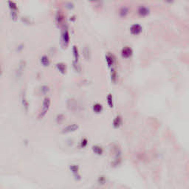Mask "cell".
Listing matches in <instances>:
<instances>
[{"label": "cell", "instance_id": "6da1fadb", "mask_svg": "<svg viewBox=\"0 0 189 189\" xmlns=\"http://www.w3.org/2000/svg\"><path fill=\"white\" fill-rule=\"evenodd\" d=\"M50 104H51V101L48 97H46L44 99L43 101V103H42V107H41V109L39 115H38V118H44L47 114V112L49 110V107H50Z\"/></svg>", "mask_w": 189, "mask_h": 189}, {"label": "cell", "instance_id": "7a4b0ae2", "mask_svg": "<svg viewBox=\"0 0 189 189\" xmlns=\"http://www.w3.org/2000/svg\"><path fill=\"white\" fill-rule=\"evenodd\" d=\"M62 39L64 45L65 47L68 45V44L70 42V34H69V31H68V29L66 27H63L62 33Z\"/></svg>", "mask_w": 189, "mask_h": 189}, {"label": "cell", "instance_id": "3957f363", "mask_svg": "<svg viewBox=\"0 0 189 189\" xmlns=\"http://www.w3.org/2000/svg\"><path fill=\"white\" fill-rule=\"evenodd\" d=\"M9 8L11 10V15H12L13 19L16 20L17 18V13H18V8H17L16 4L13 2H9Z\"/></svg>", "mask_w": 189, "mask_h": 189}, {"label": "cell", "instance_id": "277c9868", "mask_svg": "<svg viewBox=\"0 0 189 189\" xmlns=\"http://www.w3.org/2000/svg\"><path fill=\"white\" fill-rule=\"evenodd\" d=\"M143 30V27L140 24H134L130 27V32L133 35H138Z\"/></svg>", "mask_w": 189, "mask_h": 189}, {"label": "cell", "instance_id": "5b68a950", "mask_svg": "<svg viewBox=\"0 0 189 189\" xmlns=\"http://www.w3.org/2000/svg\"><path fill=\"white\" fill-rule=\"evenodd\" d=\"M137 13L141 16H146L148 14H149L150 10L148 7H146L145 5H140L138 9H137Z\"/></svg>", "mask_w": 189, "mask_h": 189}, {"label": "cell", "instance_id": "8992f818", "mask_svg": "<svg viewBox=\"0 0 189 189\" xmlns=\"http://www.w3.org/2000/svg\"><path fill=\"white\" fill-rule=\"evenodd\" d=\"M78 127H79V126H78V125H77V124H75V123L71 124V125H69V126H66L65 128H64L63 130H62V133L66 134V133L75 132L78 129Z\"/></svg>", "mask_w": 189, "mask_h": 189}, {"label": "cell", "instance_id": "52a82bcc", "mask_svg": "<svg viewBox=\"0 0 189 189\" xmlns=\"http://www.w3.org/2000/svg\"><path fill=\"white\" fill-rule=\"evenodd\" d=\"M132 53H133V50L132 49L129 47V46H126L124 47L122 50H121V55L123 58H129L132 56Z\"/></svg>", "mask_w": 189, "mask_h": 189}, {"label": "cell", "instance_id": "ba28073f", "mask_svg": "<svg viewBox=\"0 0 189 189\" xmlns=\"http://www.w3.org/2000/svg\"><path fill=\"white\" fill-rule=\"evenodd\" d=\"M106 61H107V65L109 67H112L115 63V57L113 56V55H112L110 53H108L106 55Z\"/></svg>", "mask_w": 189, "mask_h": 189}, {"label": "cell", "instance_id": "9c48e42d", "mask_svg": "<svg viewBox=\"0 0 189 189\" xmlns=\"http://www.w3.org/2000/svg\"><path fill=\"white\" fill-rule=\"evenodd\" d=\"M122 124V118L120 115L116 116L114 120H113V126L115 128H118L120 126V125Z\"/></svg>", "mask_w": 189, "mask_h": 189}, {"label": "cell", "instance_id": "30bf717a", "mask_svg": "<svg viewBox=\"0 0 189 189\" xmlns=\"http://www.w3.org/2000/svg\"><path fill=\"white\" fill-rule=\"evenodd\" d=\"M92 109L95 113L98 114V113H101V112L103 111V106L101 103H94L93 107H92Z\"/></svg>", "mask_w": 189, "mask_h": 189}, {"label": "cell", "instance_id": "8fae6325", "mask_svg": "<svg viewBox=\"0 0 189 189\" xmlns=\"http://www.w3.org/2000/svg\"><path fill=\"white\" fill-rule=\"evenodd\" d=\"M70 169V171L73 172V174H74L75 177L78 176V177H80V175H79V174H78V171H79V167H78V165H71Z\"/></svg>", "mask_w": 189, "mask_h": 189}, {"label": "cell", "instance_id": "7c38bea8", "mask_svg": "<svg viewBox=\"0 0 189 189\" xmlns=\"http://www.w3.org/2000/svg\"><path fill=\"white\" fill-rule=\"evenodd\" d=\"M92 151H93L94 154H96L98 155H101L103 152L102 147L99 146H92Z\"/></svg>", "mask_w": 189, "mask_h": 189}, {"label": "cell", "instance_id": "4fadbf2b", "mask_svg": "<svg viewBox=\"0 0 189 189\" xmlns=\"http://www.w3.org/2000/svg\"><path fill=\"white\" fill-rule=\"evenodd\" d=\"M73 58H74L73 62H78V58H79V53H78V47L76 46H73Z\"/></svg>", "mask_w": 189, "mask_h": 189}, {"label": "cell", "instance_id": "5bb4252c", "mask_svg": "<svg viewBox=\"0 0 189 189\" xmlns=\"http://www.w3.org/2000/svg\"><path fill=\"white\" fill-rule=\"evenodd\" d=\"M83 54H84V56L86 59H89L90 58V49L88 46H86L84 47L83 49Z\"/></svg>", "mask_w": 189, "mask_h": 189}, {"label": "cell", "instance_id": "9a60e30c", "mask_svg": "<svg viewBox=\"0 0 189 189\" xmlns=\"http://www.w3.org/2000/svg\"><path fill=\"white\" fill-rule=\"evenodd\" d=\"M56 66H57L58 70H59L62 73H66V66L65 64H64V63H58Z\"/></svg>", "mask_w": 189, "mask_h": 189}, {"label": "cell", "instance_id": "2e32d148", "mask_svg": "<svg viewBox=\"0 0 189 189\" xmlns=\"http://www.w3.org/2000/svg\"><path fill=\"white\" fill-rule=\"evenodd\" d=\"M41 63L43 66H49V63H50L49 58L47 57V55H43V56L41 58Z\"/></svg>", "mask_w": 189, "mask_h": 189}, {"label": "cell", "instance_id": "e0dca14e", "mask_svg": "<svg viewBox=\"0 0 189 189\" xmlns=\"http://www.w3.org/2000/svg\"><path fill=\"white\" fill-rule=\"evenodd\" d=\"M128 13H129V8H126V7H125V6L121 7L120 9L119 13L120 15V16L125 17L128 14Z\"/></svg>", "mask_w": 189, "mask_h": 189}, {"label": "cell", "instance_id": "ac0fdd59", "mask_svg": "<svg viewBox=\"0 0 189 189\" xmlns=\"http://www.w3.org/2000/svg\"><path fill=\"white\" fill-rule=\"evenodd\" d=\"M111 78L112 82H116L117 78H118V75H117V72L115 71L114 68H112L111 69Z\"/></svg>", "mask_w": 189, "mask_h": 189}, {"label": "cell", "instance_id": "d6986e66", "mask_svg": "<svg viewBox=\"0 0 189 189\" xmlns=\"http://www.w3.org/2000/svg\"><path fill=\"white\" fill-rule=\"evenodd\" d=\"M64 20V15L62 14L61 12H58L56 14V21L58 24H62V22Z\"/></svg>", "mask_w": 189, "mask_h": 189}, {"label": "cell", "instance_id": "ffe728a7", "mask_svg": "<svg viewBox=\"0 0 189 189\" xmlns=\"http://www.w3.org/2000/svg\"><path fill=\"white\" fill-rule=\"evenodd\" d=\"M107 103H108V105L109 106V107H114V103H113V97H112V94H109L108 96H107Z\"/></svg>", "mask_w": 189, "mask_h": 189}, {"label": "cell", "instance_id": "44dd1931", "mask_svg": "<svg viewBox=\"0 0 189 189\" xmlns=\"http://www.w3.org/2000/svg\"><path fill=\"white\" fill-rule=\"evenodd\" d=\"M22 104L23 106L25 108V110L27 111V109H28V101H27V98H26V96L25 94H24L22 95Z\"/></svg>", "mask_w": 189, "mask_h": 189}, {"label": "cell", "instance_id": "7402d4cb", "mask_svg": "<svg viewBox=\"0 0 189 189\" xmlns=\"http://www.w3.org/2000/svg\"><path fill=\"white\" fill-rule=\"evenodd\" d=\"M86 145H87V140L86 138H84L81 142V148H84V147H86Z\"/></svg>", "mask_w": 189, "mask_h": 189}, {"label": "cell", "instance_id": "603a6c76", "mask_svg": "<svg viewBox=\"0 0 189 189\" xmlns=\"http://www.w3.org/2000/svg\"><path fill=\"white\" fill-rule=\"evenodd\" d=\"M99 182H102L103 183H104V182H105V178L103 177H100V178H99Z\"/></svg>", "mask_w": 189, "mask_h": 189}, {"label": "cell", "instance_id": "cb8c5ba5", "mask_svg": "<svg viewBox=\"0 0 189 189\" xmlns=\"http://www.w3.org/2000/svg\"><path fill=\"white\" fill-rule=\"evenodd\" d=\"M2 67H1V65H0V75L2 74Z\"/></svg>", "mask_w": 189, "mask_h": 189}]
</instances>
